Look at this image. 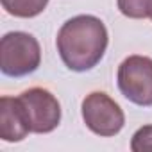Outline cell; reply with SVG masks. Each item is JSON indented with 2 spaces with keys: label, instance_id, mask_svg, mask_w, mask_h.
<instances>
[{
  "label": "cell",
  "instance_id": "5b68a950",
  "mask_svg": "<svg viewBox=\"0 0 152 152\" xmlns=\"http://www.w3.org/2000/svg\"><path fill=\"white\" fill-rule=\"evenodd\" d=\"M83 120L86 127L104 138L118 134L125 125L122 107L104 91H93L83 100Z\"/></svg>",
  "mask_w": 152,
  "mask_h": 152
},
{
  "label": "cell",
  "instance_id": "277c9868",
  "mask_svg": "<svg viewBox=\"0 0 152 152\" xmlns=\"http://www.w3.org/2000/svg\"><path fill=\"white\" fill-rule=\"evenodd\" d=\"M20 106L25 115L31 132H52L61 122V104L45 88H29L20 97Z\"/></svg>",
  "mask_w": 152,
  "mask_h": 152
},
{
  "label": "cell",
  "instance_id": "8992f818",
  "mask_svg": "<svg viewBox=\"0 0 152 152\" xmlns=\"http://www.w3.org/2000/svg\"><path fill=\"white\" fill-rule=\"evenodd\" d=\"M31 132L18 97L0 99V138L9 143L22 141Z\"/></svg>",
  "mask_w": 152,
  "mask_h": 152
},
{
  "label": "cell",
  "instance_id": "9c48e42d",
  "mask_svg": "<svg viewBox=\"0 0 152 152\" xmlns=\"http://www.w3.org/2000/svg\"><path fill=\"white\" fill-rule=\"evenodd\" d=\"M131 148L134 152L143 150V148H152V125L140 127L134 132V136L131 140Z\"/></svg>",
  "mask_w": 152,
  "mask_h": 152
},
{
  "label": "cell",
  "instance_id": "7a4b0ae2",
  "mask_svg": "<svg viewBox=\"0 0 152 152\" xmlns=\"http://www.w3.org/2000/svg\"><path fill=\"white\" fill-rule=\"evenodd\" d=\"M41 47L38 39L23 31L7 32L0 41V70L7 77H25L38 70Z\"/></svg>",
  "mask_w": 152,
  "mask_h": 152
},
{
  "label": "cell",
  "instance_id": "3957f363",
  "mask_svg": "<svg viewBox=\"0 0 152 152\" xmlns=\"http://www.w3.org/2000/svg\"><path fill=\"white\" fill-rule=\"evenodd\" d=\"M120 93L132 104L152 106V59L147 56L125 57L116 73Z\"/></svg>",
  "mask_w": 152,
  "mask_h": 152
},
{
  "label": "cell",
  "instance_id": "6da1fadb",
  "mask_svg": "<svg viewBox=\"0 0 152 152\" xmlns=\"http://www.w3.org/2000/svg\"><path fill=\"white\" fill-rule=\"evenodd\" d=\"M109 36L104 22L93 15H79L66 20L57 32V52L72 72L95 68L107 48Z\"/></svg>",
  "mask_w": 152,
  "mask_h": 152
},
{
  "label": "cell",
  "instance_id": "ba28073f",
  "mask_svg": "<svg viewBox=\"0 0 152 152\" xmlns=\"http://www.w3.org/2000/svg\"><path fill=\"white\" fill-rule=\"evenodd\" d=\"M116 4L120 13L127 18H152V0H116Z\"/></svg>",
  "mask_w": 152,
  "mask_h": 152
},
{
  "label": "cell",
  "instance_id": "52a82bcc",
  "mask_svg": "<svg viewBox=\"0 0 152 152\" xmlns=\"http://www.w3.org/2000/svg\"><path fill=\"white\" fill-rule=\"evenodd\" d=\"M48 0H2L6 13L16 18H34L45 11Z\"/></svg>",
  "mask_w": 152,
  "mask_h": 152
}]
</instances>
